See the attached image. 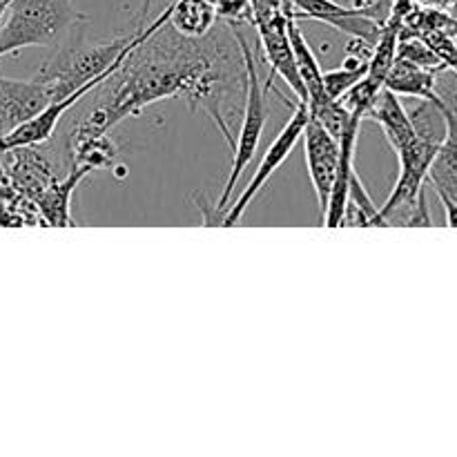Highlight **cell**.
Returning <instances> with one entry per match:
<instances>
[{"mask_svg":"<svg viewBox=\"0 0 457 457\" xmlns=\"http://www.w3.org/2000/svg\"><path fill=\"white\" fill-rule=\"evenodd\" d=\"M170 7L143 29V40L107 79L112 89L83 119L89 128L110 132L128 116L141 114L152 103L186 98L190 110L204 107L235 147L230 125L223 119V98L245 89V67L239 45L214 34L186 38L168 25ZM235 38V34H232Z\"/></svg>","mask_w":457,"mask_h":457,"instance_id":"cell-1","label":"cell"},{"mask_svg":"<svg viewBox=\"0 0 457 457\" xmlns=\"http://www.w3.org/2000/svg\"><path fill=\"white\" fill-rule=\"evenodd\" d=\"M85 16L74 0H9L0 21V58L56 45Z\"/></svg>","mask_w":457,"mask_h":457,"instance_id":"cell-2","label":"cell"},{"mask_svg":"<svg viewBox=\"0 0 457 457\" xmlns=\"http://www.w3.org/2000/svg\"><path fill=\"white\" fill-rule=\"evenodd\" d=\"M143 36H145L143 29H137L132 36H120V38L107 40V43H70L43 62L36 79L45 80L52 87L54 101H58L87 80L96 79L105 71L119 70L123 58L141 43Z\"/></svg>","mask_w":457,"mask_h":457,"instance_id":"cell-3","label":"cell"},{"mask_svg":"<svg viewBox=\"0 0 457 457\" xmlns=\"http://www.w3.org/2000/svg\"><path fill=\"white\" fill-rule=\"evenodd\" d=\"M232 34H235L237 45L241 49V56H244V67H245V94H244V116H241V128L239 134L235 137V147H232V165L230 174H228V181L223 186L221 196L217 201V208L226 214L228 199H230L232 190L237 187V183L241 181L244 172L248 170L250 161L257 154V147L262 143V134L266 129V119H268V105H266V85L259 79V67L257 58H254L253 47H250L248 38L241 31V25H230Z\"/></svg>","mask_w":457,"mask_h":457,"instance_id":"cell-4","label":"cell"},{"mask_svg":"<svg viewBox=\"0 0 457 457\" xmlns=\"http://www.w3.org/2000/svg\"><path fill=\"white\" fill-rule=\"evenodd\" d=\"M308 119H311L308 103L297 101V105H295V110H293V116L288 119L286 128L281 129V132L272 138L270 145H268V150H266V154H263L262 163H259L257 172L253 174V179H250L248 186L244 187V192L239 195V199L226 208L223 226L230 228V226H237V223H239V219L244 217L245 208L253 204L254 196H257L259 192L266 187V183L270 181L272 174L277 172V168H279V165L288 159L290 152L295 150V145L302 141V134H303V128H306Z\"/></svg>","mask_w":457,"mask_h":457,"instance_id":"cell-5","label":"cell"},{"mask_svg":"<svg viewBox=\"0 0 457 457\" xmlns=\"http://www.w3.org/2000/svg\"><path fill=\"white\" fill-rule=\"evenodd\" d=\"M253 27L259 34V45H262L263 58L270 65V76H268L266 89H270L275 76H279L293 89L297 101L308 103L306 87H303L302 76L297 71L293 45H290L288 38V16L281 9H277V12L266 13V16L254 18Z\"/></svg>","mask_w":457,"mask_h":457,"instance_id":"cell-6","label":"cell"},{"mask_svg":"<svg viewBox=\"0 0 457 457\" xmlns=\"http://www.w3.org/2000/svg\"><path fill=\"white\" fill-rule=\"evenodd\" d=\"M3 165L7 181L25 192L34 204H38L45 192L67 174L61 172L52 152L45 150V143L3 152Z\"/></svg>","mask_w":457,"mask_h":457,"instance_id":"cell-7","label":"cell"},{"mask_svg":"<svg viewBox=\"0 0 457 457\" xmlns=\"http://www.w3.org/2000/svg\"><path fill=\"white\" fill-rule=\"evenodd\" d=\"M281 9L293 21H320L346 34L348 38H364L375 43L382 29V22L346 7L339 0H281Z\"/></svg>","mask_w":457,"mask_h":457,"instance_id":"cell-8","label":"cell"},{"mask_svg":"<svg viewBox=\"0 0 457 457\" xmlns=\"http://www.w3.org/2000/svg\"><path fill=\"white\" fill-rule=\"evenodd\" d=\"M54 101V92L45 80L9 79L0 76V137L34 119Z\"/></svg>","mask_w":457,"mask_h":457,"instance_id":"cell-9","label":"cell"},{"mask_svg":"<svg viewBox=\"0 0 457 457\" xmlns=\"http://www.w3.org/2000/svg\"><path fill=\"white\" fill-rule=\"evenodd\" d=\"M302 141L303 154H306L308 177H311L312 187H315L317 204H320L321 212H324L326 204H328L330 187H333L335 181V168H337L339 159V138L333 137L315 119H308Z\"/></svg>","mask_w":457,"mask_h":457,"instance_id":"cell-10","label":"cell"},{"mask_svg":"<svg viewBox=\"0 0 457 457\" xmlns=\"http://www.w3.org/2000/svg\"><path fill=\"white\" fill-rule=\"evenodd\" d=\"M361 119L360 114L351 112L346 129L339 137V159L337 168H335V181L330 187L328 204H326L324 214V228H342L344 210H346L348 201V187H351V177L355 172V147H357V134H360Z\"/></svg>","mask_w":457,"mask_h":457,"instance_id":"cell-11","label":"cell"},{"mask_svg":"<svg viewBox=\"0 0 457 457\" xmlns=\"http://www.w3.org/2000/svg\"><path fill=\"white\" fill-rule=\"evenodd\" d=\"M67 154H70V165H79L87 172H94V170L114 168L119 159V147L110 138V132L89 128L80 120L67 137Z\"/></svg>","mask_w":457,"mask_h":457,"instance_id":"cell-12","label":"cell"},{"mask_svg":"<svg viewBox=\"0 0 457 457\" xmlns=\"http://www.w3.org/2000/svg\"><path fill=\"white\" fill-rule=\"evenodd\" d=\"M440 70H428V67L415 65V62L395 58L391 71L386 74L384 87L395 92L397 96H411L418 101H431L442 105V96L437 94V79Z\"/></svg>","mask_w":457,"mask_h":457,"instance_id":"cell-13","label":"cell"},{"mask_svg":"<svg viewBox=\"0 0 457 457\" xmlns=\"http://www.w3.org/2000/svg\"><path fill=\"white\" fill-rule=\"evenodd\" d=\"M366 119L375 120L384 129V137H386V141L391 143V147L395 152L409 145L415 138L413 120H411L406 107L402 105L400 96L395 92H391V89L384 87L378 94Z\"/></svg>","mask_w":457,"mask_h":457,"instance_id":"cell-14","label":"cell"},{"mask_svg":"<svg viewBox=\"0 0 457 457\" xmlns=\"http://www.w3.org/2000/svg\"><path fill=\"white\" fill-rule=\"evenodd\" d=\"M442 110L446 119V134L433 156L427 181L431 183L433 190L442 192L457 204V116L446 110L445 103H442Z\"/></svg>","mask_w":457,"mask_h":457,"instance_id":"cell-15","label":"cell"},{"mask_svg":"<svg viewBox=\"0 0 457 457\" xmlns=\"http://www.w3.org/2000/svg\"><path fill=\"white\" fill-rule=\"evenodd\" d=\"M288 38H290V45H293L297 71H299V76H302V83H303V87H306V94H308V110H315V107L333 101V98H330L324 89L320 61H317L315 52H312V47L308 45V40L303 38L297 21H293V18H288Z\"/></svg>","mask_w":457,"mask_h":457,"instance_id":"cell-16","label":"cell"},{"mask_svg":"<svg viewBox=\"0 0 457 457\" xmlns=\"http://www.w3.org/2000/svg\"><path fill=\"white\" fill-rule=\"evenodd\" d=\"M87 170L79 168V165H70L65 177L58 179L52 187L43 195V199L38 201V212L43 217L45 226H56V228H65V226H74L70 214V204H71V195H74L76 186L87 177Z\"/></svg>","mask_w":457,"mask_h":457,"instance_id":"cell-17","label":"cell"},{"mask_svg":"<svg viewBox=\"0 0 457 457\" xmlns=\"http://www.w3.org/2000/svg\"><path fill=\"white\" fill-rule=\"evenodd\" d=\"M217 7L210 0H174L168 25L186 38H204L214 29Z\"/></svg>","mask_w":457,"mask_h":457,"instance_id":"cell-18","label":"cell"},{"mask_svg":"<svg viewBox=\"0 0 457 457\" xmlns=\"http://www.w3.org/2000/svg\"><path fill=\"white\" fill-rule=\"evenodd\" d=\"M45 226L38 212V205L12 181L4 179L0 183V228Z\"/></svg>","mask_w":457,"mask_h":457,"instance_id":"cell-19","label":"cell"},{"mask_svg":"<svg viewBox=\"0 0 457 457\" xmlns=\"http://www.w3.org/2000/svg\"><path fill=\"white\" fill-rule=\"evenodd\" d=\"M342 226L382 228V221H379V208L373 204V199H370L369 190H366L364 181L360 179L357 170L351 177V187H348V201H346V210H344Z\"/></svg>","mask_w":457,"mask_h":457,"instance_id":"cell-20","label":"cell"},{"mask_svg":"<svg viewBox=\"0 0 457 457\" xmlns=\"http://www.w3.org/2000/svg\"><path fill=\"white\" fill-rule=\"evenodd\" d=\"M369 71V67H355L348 65V62L342 61V65L335 67V70L321 71V80H324V89L333 101H339L361 76Z\"/></svg>","mask_w":457,"mask_h":457,"instance_id":"cell-21","label":"cell"},{"mask_svg":"<svg viewBox=\"0 0 457 457\" xmlns=\"http://www.w3.org/2000/svg\"><path fill=\"white\" fill-rule=\"evenodd\" d=\"M397 58H404V61L415 62V65L428 67V70H440L445 71L446 65L442 62V58L424 43L418 36H411V38H400L397 45Z\"/></svg>","mask_w":457,"mask_h":457,"instance_id":"cell-22","label":"cell"},{"mask_svg":"<svg viewBox=\"0 0 457 457\" xmlns=\"http://www.w3.org/2000/svg\"><path fill=\"white\" fill-rule=\"evenodd\" d=\"M453 74H455V71H453ZM437 94L442 96V103H445L446 110H451L457 116V74H455V83L449 85L445 92H440V89H437Z\"/></svg>","mask_w":457,"mask_h":457,"instance_id":"cell-23","label":"cell"},{"mask_svg":"<svg viewBox=\"0 0 457 457\" xmlns=\"http://www.w3.org/2000/svg\"><path fill=\"white\" fill-rule=\"evenodd\" d=\"M437 196H440L442 205H445V214H446V226L451 228H457V204L453 199H449L446 195H442V192H437Z\"/></svg>","mask_w":457,"mask_h":457,"instance_id":"cell-24","label":"cell"},{"mask_svg":"<svg viewBox=\"0 0 457 457\" xmlns=\"http://www.w3.org/2000/svg\"><path fill=\"white\" fill-rule=\"evenodd\" d=\"M424 4H428V7H436V9H445V7H449L451 3H453V0H422Z\"/></svg>","mask_w":457,"mask_h":457,"instance_id":"cell-25","label":"cell"},{"mask_svg":"<svg viewBox=\"0 0 457 457\" xmlns=\"http://www.w3.org/2000/svg\"><path fill=\"white\" fill-rule=\"evenodd\" d=\"M150 3H152V0H143V12H141V22H138V27L143 25L145 16H147V13H150Z\"/></svg>","mask_w":457,"mask_h":457,"instance_id":"cell-26","label":"cell"},{"mask_svg":"<svg viewBox=\"0 0 457 457\" xmlns=\"http://www.w3.org/2000/svg\"><path fill=\"white\" fill-rule=\"evenodd\" d=\"M7 3H9V0H0V12H3L4 4H7Z\"/></svg>","mask_w":457,"mask_h":457,"instance_id":"cell-27","label":"cell"}]
</instances>
